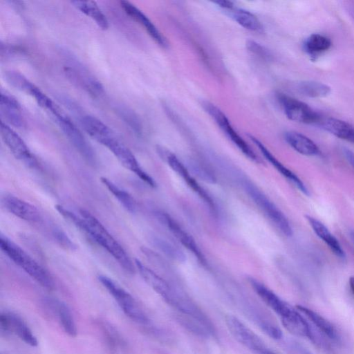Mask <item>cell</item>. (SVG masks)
<instances>
[{"label": "cell", "instance_id": "cell-1", "mask_svg": "<svg viewBox=\"0 0 354 354\" xmlns=\"http://www.w3.org/2000/svg\"><path fill=\"white\" fill-rule=\"evenodd\" d=\"M55 209L60 215L106 250L124 270L129 273L135 272V266L124 249L90 212L82 209L79 216L61 205H56Z\"/></svg>", "mask_w": 354, "mask_h": 354}, {"label": "cell", "instance_id": "cell-2", "mask_svg": "<svg viewBox=\"0 0 354 354\" xmlns=\"http://www.w3.org/2000/svg\"><path fill=\"white\" fill-rule=\"evenodd\" d=\"M0 248L10 260L40 286L47 290L54 288L55 283L49 273L23 249L3 234L0 236Z\"/></svg>", "mask_w": 354, "mask_h": 354}, {"label": "cell", "instance_id": "cell-3", "mask_svg": "<svg viewBox=\"0 0 354 354\" xmlns=\"http://www.w3.org/2000/svg\"><path fill=\"white\" fill-rule=\"evenodd\" d=\"M242 185L246 194L278 230L286 236H292V229L291 225L280 209L252 182L244 180Z\"/></svg>", "mask_w": 354, "mask_h": 354}, {"label": "cell", "instance_id": "cell-4", "mask_svg": "<svg viewBox=\"0 0 354 354\" xmlns=\"http://www.w3.org/2000/svg\"><path fill=\"white\" fill-rule=\"evenodd\" d=\"M98 279L127 316L139 324L148 323L147 315L130 293L106 276L100 275Z\"/></svg>", "mask_w": 354, "mask_h": 354}, {"label": "cell", "instance_id": "cell-5", "mask_svg": "<svg viewBox=\"0 0 354 354\" xmlns=\"http://www.w3.org/2000/svg\"><path fill=\"white\" fill-rule=\"evenodd\" d=\"M64 134L71 142L84 159L91 165H95V152L80 130L59 107L51 113Z\"/></svg>", "mask_w": 354, "mask_h": 354}, {"label": "cell", "instance_id": "cell-6", "mask_svg": "<svg viewBox=\"0 0 354 354\" xmlns=\"http://www.w3.org/2000/svg\"><path fill=\"white\" fill-rule=\"evenodd\" d=\"M225 324L234 339L254 354H276L254 331L236 317L227 315Z\"/></svg>", "mask_w": 354, "mask_h": 354}, {"label": "cell", "instance_id": "cell-7", "mask_svg": "<svg viewBox=\"0 0 354 354\" xmlns=\"http://www.w3.org/2000/svg\"><path fill=\"white\" fill-rule=\"evenodd\" d=\"M205 111L215 121L219 129L236 146V147L250 160L260 162L261 160L250 145L236 131L225 114L216 105L210 102L203 104Z\"/></svg>", "mask_w": 354, "mask_h": 354}, {"label": "cell", "instance_id": "cell-8", "mask_svg": "<svg viewBox=\"0 0 354 354\" xmlns=\"http://www.w3.org/2000/svg\"><path fill=\"white\" fill-rule=\"evenodd\" d=\"M157 152L171 169L180 176L188 186L197 194L208 206L209 210L216 214V208L214 201L204 188L191 175L187 167L173 153L162 147H157Z\"/></svg>", "mask_w": 354, "mask_h": 354}, {"label": "cell", "instance_id": "cell-9", "mask_svg": "<svg viewBox=\"0 0 354 354\" xmlns=\"http://www.w3.org/2000/svg\"><path fill=\"white\" fill-rule=\"evenodd\" d=\"M277 100L286 117L292 121L317 124L322 115L307 104L283 93L277 95Z\"/></svg>", "mask_w": 354, "mask_h": 354}, {"label": "cell", "instance_id": "cell-10", "mask_svg": "<svg viewBox=\"0 0 354 354\" xmlns=\"http://www.w3.org/2000/svg\"><path fill=\"white\" fill-rule=\"evenodd\" d=\"M104 147L115 156L123 167L134 173L148 185L152 187L156 186L154 180L142 168L133 153L116 136L111 138Z\"/></svg>", "mask_w": 354, "mask_h": 354}, {"label": "cell", "instance_id": "cell-11", "mask_svg": "<svg viewBox=\"0 0 354 354\" xmlns=\"http://www.w3.org/2000/svg\"><path fill=\"white\" fill-rule=\"evenodd\" d=\"M156 217L165 225L177 241L187 250L192 252L201 263H207L205 256L194 238L170 215L162 212H156Z\"/></svg>", "mask_w": 354, "mask_h": 354}, {"label": "cell", "instance_id": "cell-12", "mask_svg": "<svg viewBox=\"0 0 354 354\" xmlns=\"http://www.w3.org/2000/svg\"><path fill=\"white\" fill-rule=\"evenodd\" d=\"M1 136L12 155L30 167H35L36 159L23 139L6 122H1Z\"/></svg>", "mask_w": 354, "mask_h": 354}, {"label": "cell", "instance_id": "cell-13", "mask_svg": "<svg viewBox=\"0 0 354 354\" xmlns=\"http://www.w3.org/2000/svg\"><path fill=\"white\" fill-rule=\"evenodd\" d=\"M0 328L3 332L15 334L30 346L35 347L38 344L36 337L25 321L14 313L4 312L1 313Z\"/></svg>", "mask_w": 354, "mask_h": 354}, {"label": "cell", "instance_id": "cell-14", "mask_svg": "<svg viewBox=\"0 0 354 354\" xmlns=\"http://www.w3.org/2000/svg\"><path fill=\"white\" fill-rule=\"evenodd\" d=\"M249 282L257 295L280 317L281 319L288 317L295 310L291 306L258 280L250 278Z\"/></svg>", "mask_w": 354, "mask_h": 354}, {"label": "cell", "instance_id": "cell-15", "mask_svg": "<svg viewBox=\"0 0 354 354\" xmlns=\"http://www.w3.org/2000/svg\"><path fill=\"white\" fill-rule=\"evenodd\" d=\"M5 209L15 216L30 223H39L41 215L38 209L32 204L11 194L1 198Z\"/></svg>", "mask_w": 354, "mask_h": 354}, {"label": "cell", "instance_id": "cell-16", "mask_svg": "<svg viewBox=\"0 0 354 354\" xmlns=\"http://www.w3.org/2000/svg\"><path fill=\"white\" fill-rule=\"evenodd\" d=\"M120 6L127 15L145 28L154 41L163 48L167 46L166 38L145 13L127 1H121Z\"/></svg>", "mask_w": 354, "mask_h": 354}, {"label": "cell", "instance_id": "cell-17", "mask_svg": "<svg viewBox=\"0 0 354 354\" xmlns=\"http://www.w3.org/2000/svg\"><path fill=\"white\" fill-rule=\"evenodd\" d=\"M250 140L259 149L265 158L287 180L291 182L304 194L309 196V191L301 180L292 171L284 166L257 138L249 136Z\"/></svg>", "mask_w": 354, "mask_h": 354}, {"label": "cell", "instance_id": "cell-18", "mask_svg": "<svg viewBox=\"0 0 354 354\" xmlns=\"http://www.w3.org/2000/svg\"><path fill=\"white\" fill-rule=\"evenodd\" d=\"M0 112L7 124L18 128L23 126L24 118L20 104L14 97L3 90L1 91Z\"/></svg>", "mask_w": 354, "mask_h": 354}, {"label": "cell", "instance_id": "cell-19", "mask_svg": "<svg viewBox=\"0 0 354 354\" xmlns=\"http://www.w3.org/2000/svg\"><path fill=\"white\" fill-rule=\"evenodd\" d=\"M65 72L72 82L77 84L91 95L99 96L103 93V87L100 82L84 68L68 66H65Z\"/></svg>", "mask_w": 354, "mask_h": 354}, {"label": "cell", "instance_id": "cell-20", "mask_svg": "<svg viewBox=\"0 0 354 354\" xmlns=\"http://www.w3.org/2000/svg\"><path fill=\"white\" fill-rule=\"evenodd\" d=\"M305 218L313 229L315 234L322 240L330 250L339 259H345L346 254L337 239L328 230L321 221L310 216L305 215Z\"/></svg>", "mask_w": 354, "mask_h": 354}, {"label": "cell", "instance_id": "cell-21", "mask_svg": "<svg viewBox=\"0 0 354 354\" xmlns=\"http://www.w3.org/2000/svg\"><path fill=\"white\" fill-rule=\"evenodd\" d=\"M135 265L143 280L165 301L171 295L173 288L165 279L138 259L135 260Z\"/></svg>", "mask_w": 354, "mask_h": 354}, {"label": "cell", "instance_id": "cell-22", "mask_svg": "<svg viewBox=\"0 0 354 354\" xmlns=\"http://www.w3.org/2000/svg\"><path fill=\"white\" fill-rule=\"evenodd\" d=\"M80 122L88 136L102 145L115 135L106 124L94 116L84 115Z\"/></svg>", "mask_w": 354, "mask_h": 354}, {"label": "cell", "instance_id": "cell-23", "mask_svg": "<svg viewBox=\"0 0 354 354\" xmlns=\"http://www.w3.org/2000/svg\"><path fill=\"white\" fill-rule=\"evenodd\" d=\"M317 125L339 139L354 143V127L346 121L322 117Z\"/></svg>", "mask_w": 354, "mask_h": 354}, {"label": "cell", "instance_id": "cell-24", "mask_svg": "<svg viewBox=\"0 0 354 354\" xmlns=\"http://www.w3.org/2000/svg\"><path fill=\"white\" fill-rule=\"evenodd\" d=\"M297 309L329 339L335 342H340L341 336L339 333L336 328L324 317L305 306L298 305L297 306Z\"/></svg>", "mask_w": 354, "mask_h": 354}, {"label": "cell", "instance_id": "cell-25", "mask_svg": "<svg viewBox=\"0 0 354 354\" xmlns=\"http://www.w3.org/2000/svg\"><path fill=\"white\" fill-rule=\"evenodd\" d=\"M284 139L295 151L304 156H317L320 151L317 145L306 136L297 131H287Z\"/></svg>", "mask_w": 354, "mask_h": 354}, {"label": "cell", "instance_id": "cell-26", "mask_svg": "<svg viewBox=\"0 0 354 354\" xmlns=\"http://www.w3.org/2000/svg\"><path fill=\"white\" fill-rule=\"evenodd\" d=\"M223 12L243 28L256 32H262L263 27L259 19L252 12L234 6Z\"/></svg>", "mask_w": 354, "mask_h": 354}, {"label": "cell", "instance_id": "cell-27", "mask_svg": "<svg viewBox=\"0 0 354 354\" xmlns=\"http://www.w3.org/2000/svg\"><path fill=\"white\" fill-rule=\"evenodd\" d=\"M281 320L284 328L290 333L298 337L314 339V335L309 324L298 310L295 309L290 315Z\"/></svg>", "mask_w": 354, "mask_h": 354}, {"label": "cell", "instance_id": "cell-28", "mask_svg": "<svg viewBox=\"0 0 354 354\" xmlns=\"http://www.w3.org/2000/svg\"><path fill=\"white\" fill-rule=\"evenodd\" d=\"M48 301L51 305L53 312L57 315L64 332L71 337H75L77 333L76 324L67 305L56 300H48Z\"/></svg>", "mask_w": 354, "mask_h": 354}, {"label": "cell", "instance_id": "cell-29", "mask_svg": "<svg viewBox=\"0 0 354 354\" xmlns=\"http://www.w3.org/2000/svg\"><path fill=\"white\" fill-rule=\"evenodd\" d=\"M71 3L80 12L92 19L101 29L109 28V21L95 1H73Z\"/></svg>", "mask_w": 354, "mask_h": 354}, {"label": "cell", "instance_id": "cell-30", "mask_svg": "<svg viewBox=\"0 0 354 354\" xmlns=\"http://www.w3.org/2000/svg\"><path fill=\"white\" fill-rule=\"evenodd\" d=\"M3 77L9 85L31 96L32 98H35L41 91L25 76L17 71H5Z\"/></svg>", "mask_w": 354, "mask_h": 354}, {"label": "cell", "instance_id": "cell-31", "mask_svg": "<svg viewBox=\"0 0 354 354\" xmlns=\"http://www.w3.org/2000/svg\"><path fill=\"white\" fill-rule=\"evenodd\" d=\"M101 181L120 203L129 212L134 213L137 205L135 199L125 190L121 189L106 177H101Z\"/></svg>", "mask_w": 354, "mask_h": 354}, {"label": "cell", "instance_id": "cell-32", "mask_svg": "<svg viewBox=\"0 0 354 354\" xmlns=\"http://www.w3.org/2000/svg\"><path fill=\"white\" fill-rule=\"evenodd\" d=\"M296 88L298 92L302 95L312 98L326 97L331 91L330 87L328 85L313 80L299 82Z\"/></svg>", "mask_w": 354, "mask_h": 354}, {"label": "cell", "instance_id": "cell-33", "mask_svg": "<svg viewBox=\"0 0 354 354\" xmlns=\"http://www.w3.org/2000/svg\"><path fill=\"white\" fill-rule=\"evenodd\" d=\"M152 243L155 247L168 258L183 263L186 261L184 252L173 242L160 236H153Z\"/></svg>", "mask_w": 354, "mask_h": 354}, {"label": "cell", "instance_id": "cell-34", "mask_svg": "<svg viewBox=\"0 0 354 354\" xmlns=\"http://www.w3.org/2000/svg\"><path fill=\"white\" fill-rule=\"evenodd\" d=\"M331 46L330 38L317 33L310 35L304 44L305 51L314 57L327 51Z\"/></svg>", "mask_w": 354, "mask_h": 354}, {"label": "cell", "instance_id": "cell-35", "mask_svg": "<svg viewBox=\"0 0 354 354\" xmlns=\"http://www.w3.org/2000/svg\"><path fill=\"white\" fill-rule=\"evenodd\" d=\"M191 174L194 175L198 179L211 184L216 182L214 174L204 165L196 161H190L187 167Z\"/></svg>", "mask_w": 354, "mask_h": 354}, {"label": "cell", "instance_id": "cell-36", "mask_svg": "<svg viewBox=\"0 0 354 354\" xmlns=\"http://www.w3.org/2000/svg\"><path fill=\"white\" fill-rule=\"evenodd\" d=\"M119 116L137 135L142 134V129L140 121L132 111L125 107L117 109Z\"/></svg>", "mask_w": 354, "mask_h": 354}, {"label": "cell", "instance_id": "cell-37", "mask_svg": "<svg viewBox=\"0 0 354 354\" xmlns=\"http://www.w3.org/2000/svg\"><path fill=\"white\" fill-rule=\"evenodd\" d=\"M101 326L109 345L116 349L121 344V338L115 329L106 322H102Z\"/></svg>", "mask_w": 354, "mask_h": 354}, {"label": "cell", "instance_id": "cell-38", "mask_svg": "<svg viewBox=\"0 0 354 354\" xmlns=\"http://www.w3.org/2000/svg\"><path fill=\"white\" fill-rule=\"evenodd\" d=\"M246 46L251 53L258 57L263 60H270L271 59V55L269 50L260 44L253 40H248L246 43Z\"/></svg>", "mask_w": 354, "mask_h": 354}, {"label": "cell", "instance_id": "cell-39", "mask_svg": "<svg viewBox=\"0 0 354 354\" xmlns=\"http://www.w3.org/2000/svg\"><path fill=\"white\" fill-rule=\"evenodd\" d=\"M53 236L60 245L70 250L75 248V245L73 242L61 230L54 228L53 230Z\"/></svg>", "mask_w": 354, "mask_h": 354}, {"label": "cell", "instance_id": "cell-40", "mask_svg": "<svg viewBox=\"0 0 354 354\" xmlns=\"http://www.w3.org/2000/svg\"><path fill=\"white\" fill-rule=\"evenodd\" d=\"M259 325L262 330L272 338L280 339L281 337V330L276 325L267 321H261Z\"/></svg>", "mask_w": 354, "mask_h": 354}, {"label": "cell", "instance_id": "cell-41", "mask_svg": "<svg viewBox=\"0 0 354 354\" xmlns=\"http://www.w3.org/2000/svg\"><path fill=\"white\" fill-rule=\"evenodd\" d=\"M344 153L347 161L354 169V153L348 149H344Z\"/></svg>", "mask_w": 354, "mask_h": 354}, {"label": "cell", "instance_id": "cell-42", "mask_svg": "<svg viewBox=\"0 0 354 354\" xmlns=\"http://www.w3.org/2000/svg\"><path fill=\"white\" fill-rule=\"evenodd\" d=\"M294 350L295 354H313L308 350L299 345L295 346Z\"/></svg>", "mask_w": 354, "mask_h": 354}, {"label": "cell", "instance_id": "cell-43", "mask_svg": "<svg viewBox=\"0 0 354 354\" xmlns=\"http://www.w3.org/2000/svg\"><path fill=\"white\" fill-rule=\"evenodd\" d=\"M349 287L352 295L354 297V277L349 278Z\"/></svg>", "mask_w": 354, "mask_h": 354}]
</instances>
